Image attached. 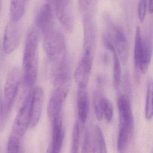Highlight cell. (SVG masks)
<instances>
[{
	"label": "cell",
	"instance_id": "cell-1",
	"mask_svg": "<svg viewBox=\"0 0 153 153\" xmlns=\"http://www.w3.org/2000/svg\"><path fill=\"white\" fill-rule=\"evenodd\" d=\"M119 113V133L117 141L119 153H126L134 134V122L128 95L124 94L117 102Z\"/></svg>",
	"mask_w": 153,
	"mask_h": 153
},
{
	"label": "cell",
	"instance_id": "cell-2",
	"mask_svg": "<svg viewBox=\"0 0 153 153\" xmlns=\"http://www.w3.org/2000/svg\"><path fill=\"white\" fill-rule=\"evenodd\" d=\"M39 32L36 27L29 30L26 38L22 59V77L26 82H36L38 73V47Z\"/></svg>",
	"mask_w": 153,
	"mask_h": 153
},
{
	"label": "cell",
	"instance_id": "cell-3",
	"mask_svg": "<svg viewBox=\"0 0 153 153\" xmlns=\"http://www.w3.org/2000/svg\"><path fill=\"white\" fill-rule=\"evenodd\" d=\"M21 78L20 70L13 67L8 73L4 90L3 98H1L0 127L1 131L10 117L12 109L18 95Z\"/></svg>",
	"mask_w": 153,
	"mask_h": 153
},
{
	"label": "cell",
	"instance_id": "cell-4",
	"mask_svg": "<svg viewBox=\"0 0 153 153\" xmlns=\"http://www.w3.org/2000/svg\"><path fill=\"white\" fill-rule=\"evenodd\" d=\"M43 37L44 51L54 68H56L66 60L64 37L60 31L54 28Z\"/></svg>",
	"mask_w": 153,
	"mask_h": 153
},
{
	"label": "cell",
	"instance_id": "cell-5",
	"mask_svg": "<svg viewBox=\"0 0 153 153\" xmlns=\"http://www.w3.org/2000/svg\"><path fill=\"white\" fill-rule=\"evenodd\" d=\"M108 30L112 31V37L116 48L117 53L123 65L128 61L129 45L124 30L119 26L113 25L111 20L106 22Z\"/></svg>",
	"mask_w": 153,
	"mask_h": 153
},
{
	"label": "cell",
	"instance_id": "cell-6",
	"mask_svg": "<svg viewBox=\"0 0 153 153\" xmlns=\"http://www.w3.org/2000/svg\"><path fill=\"white\" fill-rule=\"evenodd\" d=\"M31 97L32 91L29 93L24 100L13 125V133L19 137L23 136L30 126Z\"/></svg>",
	"mask_w": 153,
	"mask_h": 153
},
{
	"label": "cell",
	"instance_id": "cell-7",
	"mask_svg": "<svg viewBox=\"0 0 153 153\" xmlns=\"http://www.w3.org/2000/svg\"><path fill=\"white\" fill-rule=\"evenodd\" d=\"M59 22L68 33L73 32L75 19L71 0H61L54 6Z\"/></svg>",
	"mask_w": 153,
	"mask_h": 153
},
{
	"label": "cell",
	"instance_id": "cell-8",
	"mask_svg": "<svg viewBox=\"0 0 153 153\" xmlns=\"http://www.w3.org/2000/svg\"><path fill=\"white\" fill-rule=\"evenodd\" d=\"M22 30L18 23L10 22L6 25L4 29L3 40V52L7 54L15 51L20 42Z\"/></svg>",
	"mask_w": 153,
	"mask_h": 153
},
{
	"label": "cell",
	"instance_id": "cell-9",
	"mask_svg": "<svg viewBox=\"0 0 153 153\" xmlns=\"http://www.w3.org/2000/svg\"><path fill=\"white\" fill-rule=\"evenodd\" d=\"M84 53L94 55L96 42V26L94 16H83Z\"/></svg>",
	"mask_w": 153,
	"mask_h": 153
},
{
	"label": "cell",
	"instance_id": "cell-10",
	"mask_svg": "<svg viewBox=\"0 0 153 153\" xmlns=\"http://www.w3.org/2000/svg\"><path fill=\"white\" fill-rule=\"evenodd\" d=\"M93 56L84 53L81 60L75 70L74 79L79 87H87L93 63Z\"/></svg>",
	"mask_w": 153,
	"mask_h": 153
},
{
	"label": "cell",
	"instance_id": "cell-11",
	"mask_svg": "<svg viewBox=\"0 0 153 153\" xmlns=\"http://www.w3.org/2000/svg\"><path fill=\"white\" fill-rule=\"evenodd\" d=\"M35 25L43 36L54 28L53 12L50 4L46 3L40 9L36 16Z\"/></svg>",
	"mask_w": 153,
	"mask_h": 153
},
{
	"label": "cell",
	"instance_id": "cell-12",
	"mask_svg": "<svg viewBox=\"0 0 153 153\" xmlns=\"http://www.w3.org/2000/svg\"><path fill=\"white\" fill-rule=\"evenodd\" d=\"M44 102V91L41 87H37L32 91L30 109V127L34 128L38 124L42 114Z\"/></svg>",
	"mask_w": 153,
	"mask_h": 153
},
{
	"label": "cell",
	"instance_id": "cell-13",
	"mask_svg": "<svg viewBox=\"0 0 153 153\" xmlns=\"http://www.w3.org/2000/svg\"><path fill=\"white\" fill-rule=\"evenodd\" d=\"M52 125V139L47 153H60L64 136L63 127V116L53 120Z\"/></svg>",
	"mask_w": 153,
	"mask_h": 153
},
{
	"label": "cell",
	"instance_id": "cell-14",
	"mask_svg": "<svg viewBox=\"0 0 153 153\" xmlns=\"http://www.w3.org/2000/svg\"><path fill=\"white\" fill-rule=\"evenodd\" d=\"M68 93L62 90L54 89L47 108L48 116L51 121L62 116V110Z\"/></svg>",
	"mask_w": 153,
	"mask_h": 153
},
{
	"label": "cell",
	"instance_id": "cell-15",
	"mask_svg": "<svg viewBox=\"0 0 153 153\" xmlns=\"http://www.w3.org/2000/svg\"><path fill=\"white\" fill-rule=\"evenodd\" d=\"M103 42L106 48L112 53L113 59V82L115 88H119L121 83V70L120 59L116 50L111 43V39L106 34H103Z\"/></svg>",
	"mask_w": 153,
	"mask_h": 153
},
{
	"label": "cell",
	"instance_id": "cell-16",
	"mask_svg": "<svg viewBox=\"0 0 153 153\" xmlns=\"http://www.w3.org/2000/svg\"><path fill=\"white\" fill-rule=\"evenodd\" d=\"M77 101L78 119L80 123L84 124L87 121L90 110L87 87H78Z\"/></svg>",
	"mask_w": 153,
	"mask_h": 153
},
{
	"label": "cell",
	"instance_id": "cell-17",
	"mask_svg": "<svg viewBox=\"0 0 153 153\" xmlns=\"http://www.w3.org/2000/svg\"><path fill=\"white\" fill-rule=\"evenodd\" d=\"M143 48L140 70L141 73L146 74L148 71L152 55L153 45L152 39L147 37L143 39Z\"/></svg>",
	"mask_w": 153,
	"mask_h": 153
},
{
	"label": "cell",
	"instance_id": "cell-18",
	"mask_svg": "<svg viewBox=\"0 0 153 153\" xmlns=\"http://www.w3.org/2000/svg\"><path fill=\"white\" fill-rule=\"evenodd\" d=\"M143 39L141 36V30L139 26L137 27L136 30L135 39L134 58L135 67L136 71V79L137 81L140 79L141 71L140 70V63L143 52Z\"/></svg>",
	"mask_w": 153,
	"mask_h": 153
},
{
	"label": "cell",
	"instance_id": "cell-19",
	"mask_svg": "<svg viewBox=\"0 0 153 153\" xmlns=\"http://www.w3.org/2000/svg\"><path fill=\"white\" fill-rule=\"evenodd\" d=\"M28 0H11L10 4V22L18 23L23 17Z\"/></svg>",
	"mask_w": 153,
	"mask_h": 153
},
{
	"label": "cell",
	"instance_id": "cell-20",
	"mask_svg": "<svg viewBox=\"0 0 153 153\" xmlns=\"http://www.w3.org/2000/svg\"><path fill=\"white\" fill-rule=\"evenodd\" d=\"M102 88H98L93 94V100L96 117L99 121L102 120L103 117V104L105 98L103 96Z\"/></svg>",
	"mask_w": 153,
	"mask_h": 153
},
{
	"label": "cell",
	"instance_id": "cell-21",
	"mask_svg": "<svg viewBox=\"0 0 153 153\" xmlns=\"http://www.w3.org/2000/svg\"><path fill=\"white\" fill-rule=\"evenodd\" d=\"M88 130L85 134L81 153H95L97 151V142L94 131Z\"/></svg>",
	"mask_w": 153,
	"mask_h": 153
},
{
	"label": "cell",
	"instance_id": "cell-22",
	"mask_svg": "<svg viewBox=\"0 0 153 153\" xmlns=\"http://www.w3.org/2000/svg\"><path fill=\"white\" fill-rule=\"evenodd\" d=\"M99 0H78L79 10L83 16L85 15L94 16L97 9Z\"/></svg>",
	"mask_w": 153,
	"mask_h": 153
},
{
	"label": "cell",
	"instance_id": "cell-23",
	"mask_svg": "<svg viewBox=\"0 0 153 153\" xmlns=\"http://www.w3.org/2000/svg\"><path fill=\"white\" fill-rule=\"evenodd\" d=\"M145 117L147 120L152 119L153 117V80L150 78L147 85Z\"/></svg>",
	"mask_w": 153,
	"mask_h": 153
},
{
	"label": "cell",
	"instance_id": "cell-24",
	"mask_svg": "<svg viewBox=\"0 0 153 153\" xmlns=\"http://www.w3.org/2000/svg\"><path fill=\"white\" fill-rule=\"evenodd\" d=\"M8 153H22V148L19 137L12 134L9 137L7 146Z\"/></svg>",
	"mask_w": 153,
	"mask_h": 153
},
{
	"label": "cell",
	"instance_id": "cell-25",
	"mask_svg": "<svg viewBox=\"0 0 153 153\" xmlns=\"http://www.w3.org/2000/svg\"><path fill=\"white\" fill-rule=\"evenodd\" d=\"M80 134L79 123L78 121H76L73 128L71 153H79Z\"/></svg>",
	"mask_w": 153,
	"mask_h": 153
},
{
	"label": "cell",
	"instance_id": "cell-26",
	"mask_svg": "<svg viewBox=\"0 0 153 153\" xmlns=\"http://www.w3.org/2000/svg\"><path fill=\"white\" fill-rule=\"evenodd\" d=\"M93 130L96 137L97 149L99 150V153H107L106 143L101 129L99 126L96 125Z\"/></svg>",
	"mask_w": 153,
	"mask_h": 153
},
{
	"label": "cell",
	"instance_id": "cell-27",
	"mask_svg": "<svg viewBox=\"0 0 153 153\" xmlns=\"http://www.w3.org/2000/svg\"><path fill=\"white\" fill-rule=\"evenodd\" d=\"M103 116L108 122L112 120L113 116V108L112 103L105 98L103 104Z\"/></svg>",
	"mask_w": 153,
	"mask_h": 153
},
{
	"label": "cell",
	"instance_id": "cell-28",
	"mask_svg": "<svg viewBox=\"0 0 153 153\" xmlns=\"http://www.w3.org/2000/svg\"><path fill=\"white\" fill-rule=\"evenodd\" d=\"M147 0H140L138 6V13L141 22L145 21L146 16Z\"/></svg>",
	"mask_w": 153,
	"mask_h": 153
},
{
	"label": "cell",
	"instance_id": "cell-29",
	"mask_svg": "<svg viewBox=\"0 0 153 153\" xmlns=\"http://www.w3.org/2000/svg\"><path fill=\"white\" fill-rule=\"evenodd\" d=\"M124 91L126 93V95H128L131 90V83H130V77L129 74L127 72H126L122 78H121V83Z\"/></svg>",
	"mask_w": 153,
	"mask_h": 153
},
{
	"label": "cell",
	"instance_id": "cell-30",
	"mask_svg": "<svg viewBox=\"0 0 153 153\" xmlns=\"http://www.w3.org/2000/svg\"><path fill=\"white\" fill-rule=\"evenodd\" d=\"M110 62V56L108 54H105L103 56V62L106 65L109 64Z\"/></svg>",
	"mask_w": 153,
	"mask_h": 153
},
{
	"label": "cell",
	"instance_id": "cell-31",
	"mask_svg": "<svg viewBox=\"0 0 153 153\" xmlns=\"http://www.w3.org/2000/svg\"><path fill=\"white\" fill-rule=\"evenodd\" d=\"M148 10L150 14L153 13V0H149Z\"/></svg>",
	"mask_w": 153,
	"mask_h": 153
},
{
	"label": "cell",
	"instance_id": "cell-32",
	"mask_svg": "<svg viewBox=\"0 0 153 153\" xmlns=\"http://www.w3.org/2000/svg\"><path fill=\"white\" fill-rule=\"evenodd\" d=\"M60 1L61 0H46L47 3L49 4L50 5H53L54 6Z\"/></svg>",
	"mask_w": 153,
	"mask_h": 153
}]
</instances>
